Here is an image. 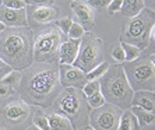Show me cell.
Instances as JSON below:
<instances>
[{
    "label": "cell",
    "instance_id": "obj_1",
    "mask_svg": "<svg viewBox=\"0 0 155 130\" xmlns=\"http://www.w3.org/2000/svg\"><path fill=\"white\" fill-rule=\"evenodd\" d=\"M21 72L17 90L22 101L41 108H51L63 90L59 77V63L34 62Z\"/></svg>",
    "mask_w": 155,
    "mask_h": 130
},
{
    "label": "cell",
    "instance_id": "obj_2",
    "mask_svg": "<svg viewBox=\"0 0 155 130\" xmlns=\"http://www.w3.org/2000/svg\"><path fill=\"white\" fill-rule=\"evenodd\" d=\"M0 58L13 70L21 72L34 63V34L24 27H6L0 34Z\"/></svg>",
    "mask_w": 155,
    "mask_h": 130
},
{
    "label": "cell",
    "instance_id": "obj_3",
    "mask_svg": "<svg viewBox=\"0 0 155 130\" xmlns=\"http://www.w3.org/2000/svg\"><path fill=\"white\" fill-rule=\"evenodd\" d=\"M99 87L105 102L115 105L119 109H129L131 106L134 91L130 87L120 63L109 66L106 73L99 78Z\"/></svg>",
    "mask_w": 155,
    "mask_h": 130
},
{
    "label": "cell",
    "instance_id": "obj_4",
    "mask_svg": "<svg viewBox=\"0 0 155 130\" xmlns=\"http://www.w3.org/2000/svg\"><path fill=\"white\" fill-rule=\"evenodd\" d=\"M53 105L56 106V112L61 113L70 120L74 130L87 126L90 123L91 108L88 106L87 97L80 88L66 87L54 99Z\"/></svg>",
    "mask_w": 155,
    "mask_h": 130
},
{
    "label": "cell",
    "instance_id": "obj_5",
    "mask_svg": "<svg viewBox=\"0 0 155 130\" xmlns=\"http://www.w3.org/2000/svg\"><path fill=\"white\" fill-rule=\"evenodd\" d=\"M63 42V34L54 24H46V27L38 31L34 36V62L58 63L59 48Z\"/></svg>",
    "mask_w": 155,
    "mask_h": 130
},
{
    "label": "cell",
    "instance_id": "obj_6",
    "mask_svg": "<svg viewBox=\"0 0 155 130\" xmlns=\"http://www.w3.org/2000/svg\"><path fill=\"white\" fill-rule=\"evenodd\" d=\"M123 70L133 91L155 90L154 53L150 55V58H137L133 62H124Z\"/></svg>",
    "mask_w": 155,
    "mask_h": 130
},
{
    "label": "cell",
    "instance_id": "obj_7",
    "mask_svg": "<svg viewBox=\"0 0 155 130\" xmlns=\"http://www.w3.org/2000/svg\"><path fill=\"white\" fill-rule=\"evenodd\" d=\"M155 29L154 27V10L152 8H143L137 15L131 17L127 28L122 35L123 42L136 45L143 49L150 43V35Z\"/></svg>",
    "mask_w": 155,
    "mask_h": 130
},
{
    "label": "cell",
    "instance_id": "obj_8",
    "mask_svg": "<svg viewBox=\"0 0 155 130\" xmlns=\"http://www.w3.org/2000/svg\"><path fill=\"white\" fill-rule=\"evenodd\" d=\"M32 108L22 99H13L0 108V127L3 130H25L32 125Z\"/></svg>",
    "mask_w": 155,
    "mask_h": 130
},
{
    "label": "cell",
    "instance_id": "obj_9",
    "mask_svg": "<svg viewBox=\"0 0 155 130\" xmlns=\"http://www.w3.org/2000/svg\"><path fill=\"white\" fill-rule=\"evenodd\" d=\"M102 42L101 38H98L92 32H84L80 38V48L76 60L73 62V66L78 67L84 73H88L95 66L102 62Z\"/></svg>",
    "mask_w": 155,
    "mask_h": 130
},
{
    "label": "cell",
    "instance_id": "obj_10",
    "mask_svg": "<svg viewBox=\"0 0 155 130\" xmlns=\"http://www.w3.org/2000/svg\"><path fill=\"white\" fill-rule=\"evenodd\" d=\"M120 113L122 109L105 102L102 106L90 112V126L95 130H116Z\"/></svg>",
    "mask_w": 155,
    "mask_h": 130
},
{
    "label": "cell",
    "instance_id": "obj_11",
    "mask_svg": "<svg viewBox=\"0 0 155 130\" xmlns=\"http://www.w3.org/2000/svg\"><path fill=\"white\" fill-rule=\"evenodd\" d=\"M59 77L63 88L66 87H74V88H83L87 83L85 73L73 65H59Z\"/></svg>",
    "mask_w": 155,
    "mask_h": 130
},
{
    "label": "cell",
    "instance_id": "obj_12",
    "mask_svg": "<svg viewBox=\"0 0 155 130\" xmlns=\"http://www.w3.org/2000/svg\"><path fill=\"white\" fill-rule=\"evenodd\" d=\"M71 10L74 11L80 25L83 27L85 31H91L92 27H94L95 14L90 4L87 3V2H81V0H73Z\"/></svg>",
    "mask_w": 155,
    "mask_h": 130
},
{
    "label": "cell",
    "instance_id": "obj_13",
    "mask_svg": "<svg viewBox=\"0 0 155 130\" xmlns=\"http://www.w3.org/2000/svg\"><path fill=\"white\" fill-rule=\"evenodd\" d=\"M0 21L6 27H24L28 22L25 8H8L0 6Z\"/></svg>",
    "mask_w": 155,
    "mask_h": 130
},
{
    "label": "cell",
    "instance_id": "obj_14",
    "mask_svg": "<svg viewBox=\"0 0 155 130\" xmlns=\"http://www.w3.org/2000/svg\"><path fill=\"white\" fill-rule=\"evenodd\" d=\"M27 10V15H29L31 21L36 24H49L58 20L59 10L52 6H29Z\"/></svg>",
    "mask_w": 155,
    "mask_h": 130
},
{
    "label": "cell",
    "instance_id": "obj_15",
    "mask_svg": "<svg viewBox=\"0 0 155 130\" xmlns=\"http://www.w3.org/2000/svg\"><path fill=\"white\" fill-rule=\"evenodd\" d=\"M80 48V39H71L69 38L67 41H63L59 48V65H73L76 60L77 53Z\"/></svg>",
    "mask_w": 155,
    "mask_h": 130
},
{
    "label": "cell",
    "instance_id": "obj_16",
    "mask_svg": "<svg viewBox=\"0 0 155 130\" xmlns=\"http://www.w3.org/2000/svg\"><path fill=\"white\" fill-rule=\"evenodd\" d=\"M133 106H138V108L148 111V112H154L155 111V94L154 91H134L133 94V101H131Z\"/></svg>",
    "mask_w": 155,
    "mask_h": 130
},
{
    "label": "cell",
    "instance_id": "obj_17",
    "mask_svg": "<svg viewBox=\"0 0 155 130\" xmlns=\"http://www.w3.org/2000/svg\"><path fill=\"white\" fill-rule=\"evenodd\" d=\"M49 130H74L70 120L59 112H52L46 115Z\"/></svg>",
    "mask_w": 155,
    "mask_h": 130
},
{
    "label": "cell",
    "instance_id": "obj_18",
    "mask_svg": "<svg viewBox=\"0 0 155 130\" xmlns=\"http://www.w3.org/2000/svg\"><path fill=\"white\" fill-rule=\"evenodd\" d=\"M137 118L134 116V113L129 109H123V112L120 113L119 123H117V129L116 130H138Z\"/></svg>",
    "mask_w": 155,
    "mask_h": 130
},
{
    "label": "cell",
    "instance_id": "obj_19",
    "mask_svg": "<svg viewBox=\"0 0 155 130\" xmlns=\"http://www.w3.org/2000/svg\"><path fill=\"white\" fill-rule=\"evenodd\" d=\"M145 8V0H122V14L124 17H134Z\"/></svg>",
    "mask_w": 155,
    "mask_h": 130
},
{
    "label": "cell",
    "instance_id": "obj_20",
    "mask_svg": "<svg viewBox=\"0 0 155 130\" xmlns=\"http://www.w3.org/2000/svg\"><path fill=\"white\" fill-rule=\"evenodd\" d=\"M130 111L134 113V116L137 118L138 126H147V125H152L155 120V115L154 112H148V111H144V109L138 108V106H130Z\"/></svg>",
    "mask_w": 155,
    "mask_h": 130
},
{
    "label": "cell",
    "instance_id": "obj_21",
    "mask_svg": "<svg viewBox=\"0 0 155 130\" xmlns=\"http://www.w3.org/2000/svg\"><path fill=\"white\" fill-rule=\"evenodd\" d=\"M122 48H123V51H124V62H133V60H136L137 58H140L141 49L140 48H137L136 45L123 42Z\"/></svg>",
    "mask_w": 155,
    "mask_h": 130
},
{
    "label": "cell",
    "instance_id": "obj_22",
    "mask_svg": "<svg viewBox=\"0 0 155 130\" xmlns=\"http://www.w3.org/2000/svg\"><path fill=\"white\" fill-rule=\"evenodd\" d=\"M109 66H110V65H109L108 62L102 60L101 63H99L98 66H95L92 70H90L88 73H85L87 80H99L105 74V73H106V70L109 69Z\"/></svg>",
    "mask_w": 155,
    "mask_h": 130
},
{
    "label": "cell",
    "instance_id": "obj_23",
    "mask_svg": "<svg viewBox=\"0 0 155 130\" xmlns=\"http://www.w3.org/2000/svg\"><path fill=\"white\" fill-rule=\"evenodd\" d=\"M83 94L85 95L87 98L91 97V95L97 94L101 91V87H99V80H87V83L83 85L81 88Z\"/></svg>",
    "mask_w": 155,
    "mask_h": 130
},
{
    "label": "cell",
    "instance_id": "obj_24",
    "mask_svg": "<svg viewBox=\"0 0 155 130\" xmlns=\"http://www.w3.org/2000/svg\"><path fill=\"white\" fill-rule=\"evenodd\" d=\"M32 123L38 130H49V123L48 118L42 111H36L35 115H32Z\"/></svg>",
    "mask_w": 155,
    "mask_h": 130
},
{
    "label": "cell",
    "instance_id": "obj_25",
    "mask_svg": "<svg viewBox=\"0 0 155 130\" xmlns=\"http://www.w3.org/2000/svg\"><path fill=\"white\" fill-rule=\"evenodd\" d=\"M15 90H17V87L11 85V84L3 81V80H0V99L10 98L11 95L15 94Z\"/></svg>",
    "mask_w": 155,
    "mask_h": 130
},
{
    "label": "cell",
    "instance_id": "obj_26",
    "mask_svg": "<svg viewBox=\"0 0 155 130\" xmlns=\"http://www.w3.org/2000/svg\"><path fill=\"white\" fill-rule=\"evenodd\" d=\"M84 32H85V29L80 25L78 22L73 21L70 29L67 31V36H69V38H71V39H80V38L84 35Z\"/></svg>",
    "mask_w": 155,
    "mask_h": 130
},
{
    "label": "cell",
    "instance_id": "obj_27",
    "mask_svg": "<svg viewBox=\"0 0 155 130\" xmlns=\"http://www.w3.org/2000/svg\"><path fill=\"white\" fill-rule=\"evenodd\" d=\"M87 102H88V106H90L91 109H95V108H99V106H102V105L105 104V98H104V95L101 94V91H99L97 94L87 98Z\"/></svg>",
    "mask_w": 155,
    "mask_h": 130
},
{
    "label": "cell",
    "instance_id": "obj_28",
    "mask_svg": "<svg viewBox=\"0 0 155 130\" xmlns=\"http://www.w3.org/2000/svg\"><path fill=\"white\" fill-rule=\"evenodd\" d=\"M73 21H74V20H73V18H70V17L60 18V20H56L54 25H56L59 29H60V32L63 34V35H67V31L70 29V27H71Z\"/></svg>",
    "mask_w": 155,
    "mask_h": 130
},
{
    "label": "cell",
    "instance_id": "obj_29",
    "mask_svg": "<svg viewBox=\"0 0 155 130\" xmlns=\"http://www.w3.org/2000/svg\"><path fill=\"white\" fill-rule=\"evenodd\" d=\"M2 6L8 8H27L25 0H2Z\"/></svg>",
    "mask_w": 155,
    "mask_h": 130
},
{
    "label": "cell",
    "instance_id": "obj_30",
    "mask_svg": "<svg viewBox=\"0 0 155 130\" xmlns=\"http://www.w3.org/2000/svg\"><path fill=\"white\" fill-rule=\"evenodd\" d=\"M110 56H112L117 63H124V51H123L122 45H116V46H113L112 52H110Z\"/></svg>",
    "mask_w": 155,
    "mask_h": 130
},
{
    "label": "cell",
    "instance_id": "obj_31",
    "mask_svg": "<svg viewBox=\"0 0 155 130\" xmlns=\"http://www.w3.org/2000/svg\"><path fill=\"white\" fill-rule=\"evenodd\" d=\"M106 8H108V13L110 15L115 14V13L120 11V8H122V0H112V2L106 6Z\"/></svg>",
    "mask_w": 155,
    "mask_h": 130
},
{
    "label": "cell",
    "instance_id": "obj_32",
    "mask_svg": "<svg viewBox=\"0 0 155 130\" xmlns=\"http://www.w3.org/2000/svg\"><path fill=\"white\" fill-rule=\"evenodd\" d=\"M112 0H90V2H87V3L90 4L91 7H95V8H105L106 6H108L109 3H110Z\"/></svg>",
    "mask_w": 155,
    "mask_h": 130
},
{
    "label": "cell",
    "instance_id": "obj_33",
    "mask_svg": "<svg viewBox=\"0 0 155 130\" xmlns=\"http://www.w3.org/2000/svg\"><path fill=\"white\" fill-rule=\"evenodd\" d=\"M11 70H13V69H11L10 66H8L7 63L3 60V59L0 58V80L3 78V77L7 76V74L11 72Z\"/></svg>",
    "mask_w": 155,
    "mask_h": 130
},
{
    "label": "cell",
    "instance_id": "obj_34",
    "mask_svg": "<svg viewBox=\"0 0 155 130\" xmlns=\"http://www.w3.org/2000/svg\"><path fill=\"white\" fill-rule=\"evenodd\" d=\"M54 0H25L28 6H52Z\"/></svg>",
    "mask_w": 155,
    "mask_h": 130
},
{
    "label": "cell",
    "instance_id": "obj_35",
    "mask_svg": "<svg viewBox=\"0 0 155 130\" xmlns=\"http://www.w3.org/2000/svg\"><path fill=\"white\" fill-rule=\"evenodd\" d=\"M77 130H95V129H92V127H91L90 125H87V126H83V127H80V129H77Z\"/></svg>",
    "mask_w": 155,
    "mask_h": 130
},
{
    "label": "cell",
    "instance_id": "obj_36",
    "mask_svg": "<svg viewBox=\"0 0 155 130\" xmlns=\"http://www.w3.org/2000/svg\"><path fill=\"white\" fill-rule=\"evenodd\" d=\"M4 29H6V25H4V24H3V22H2V21H0V34H2V32H3V31H4Z\"/></svg>",
    "mask_w": 155,
    "mask_h": 130
},
{
    "label": "cell",
    "instance_id": "obj_37",
    "mask_svg": "<svg viewBox=\"0 0 155 130\" xmlns=\"http://www.w3.org/2000/svg\"><path fill=\"white\" fill-rule=\"evenodd\" d=\"M148 2H150V3H151V6H152V4H154V0H148Z\"/></svg>",
    "mask_w": 155,
    "mask_h": 130
},
{
    "label": "cell",
    "instance_id": "obj_38",
    "mask_svg": "<svg viewBox=\"0 0 155 130\" xmlns=\"http://www.w3.org/2000/svg\"><path fill=\"white\" fill-rule=\"evenodd\" d=\"M25 130H29V127H28V129H25ZM31 130H38V129H31Z\"/></svg>",
    "mask_w": 155,
    "mask_h": 130
},
{
    "label": "cell",
    "instance_id": "obj_39",
    "mask_svg": "<svg viewBox=\"0 0 155 130\" xmlns=\"http://www.w3.org/2000/svg\"><path fill=\"white\" fill-rule=\"evenodd\" d=\"M81 2H90V0H81Z\"/></svg>",
    "mask_w": 155,
    "mask_h": 130
},
{
    "label": "cell",
    "instance_id": "obj_40",
    "mask_svg": "<svg viewBox=\"0 0 155 130\" xmlns=\"http://www.w3.org/2000/svg\"><path fill=\"white\" fill-rule=\"evenodd\" d=\"M0 6H2V0H0Z\"/></svg>",
    "mask_w": 155,
    "mask_h": 130
}]
</instances>
